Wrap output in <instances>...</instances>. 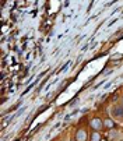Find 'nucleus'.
Instances as JSON below:
<instances>
[{
	"label": "nucleus",
	"mask_w": 123,
	"mask_h": 141,
	"mask_svg": "<svg viewBox=\"0 0 123 141\" xmlns=\"http://www.w3.org/2000/svg\"><path fill=\"white\" fill-rule=\"evenodd\" d=\"M104 127H106V129H113V127H115V121L111 120V119H106V120L104 121Z\"/></svg>",
	"instance_id": "4"
},
{
	"label": "nucleus",
	"mask_w": 123,
	"mask_h": 141,
	"mask_svg": "<svg viewBox=\"0 0 123 141\" xmlns=\"http://www.w3.org/2000/svg\"><path fill=\"white\" fill-rule=\"evenodd\" d=\"M91 141H101V134L98 133V131H95V133H92Z\"/></svg>",
	"instance_id": "5"
},
{
	"label": "nucleus",
	"mask_w": 123,
	"mask_h": 141,
	"mask_svg": "<svg viewBox=\"0 0 123 141\" xmlns=\"http://www.w3.org/2000/svg\"><path fill=\"white\" fill-rule=\"evenodd\" d=\"M85 138H87V134H85V131H84V130H80V131H77L76 141H85Z\"/></svg>",
	"instance_id": "2"
},
{
	"label": "nucleus",
	"mask_w": 123,
	"mask_h": 141,
	"mask_svg": "<svg viewBox=\"0 0 123 141\" xmlns=\"http://www.w3.org/2000/svg\"><path fill=\"white\" fill-rule=\"evenodd\" d=\"M122 102H123V101H122Z\"/></svg>",
	"instance_id": "7"
},
{
	"label": "nucleus",
	"mask_w": 123,
	"mask_h": 141,
	"mask_svg": "<svg viewBox=\"0 0 123 141\" xmlns=\"http://www.w3.org/2000/svg\"><path fill=\"white\" fill-rule=\"evenodd\" d=\"M113 116H116V117H122L123 116V106H115L113 108Z\"/></svg>",
	"instance_id": "3"
},
{
	"label": "nucleus",
	"mask_w": 123,
	"mask_h": 141,
	"mask_svg": "<svg viewBox=\"0 0 123 141\" xmlns=\"http://www.w3.org/2000/svg\"><path fill=\"white\" fill-rule=\"evenodd\" d=\"M122 141H123V140H122Z\"/></svg>",
	"instance_id": "8"
},
{
	"label": "nucleus",
	"mask_w": 123,
	"mask_h": 141,
	"mask_svg": "<svg viewBox=\"0 0 123 141\" xmlns=\"http://www.w3.org/2000/svg\"><path fill=\"white\" fill-rule=\"evenodd\" d=\"M73 141H76V140H73Z\"/></svg>",
	"instance_id": "6"
},
{
	"label": "nucleus",
	"mask_w": 123,
	"mask_h": 141,
	"mask_svg": "<svg viewBox=\"0 0 123 141\" xmlns=\"http://www.w3.org/2000/svg\"><path fill=\"white\" fill-rule=\"evenodd\" d=\"M90 126H91L94 130H101L102 127H104V121H102L101 119H92L91 123H90Z\"/></svg>",
	"instance_id": "1"
}]
</instances>
